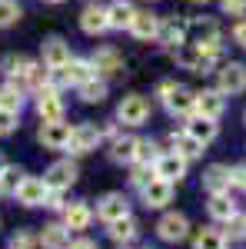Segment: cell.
<instances>
[{
	"label": "cell",
	"instance_id": "f35d334b",
	"mask_svg": "<svg viewBox=\"0 0 246 249\" xmlns=\"http://www.w3.org/2000/svg\"><path fill=\"white\" fill-rule=\"evenodd\" d=\"M14 126H17V113H14V110H3V107H0V136H7L10 130H14Z\"/></svg>",
	"mask_w": 246,
	"mask_h": 249
},
{
	"label": "cell",
	"instance_id": "d6986e66",
	"mask_svg": "<svg viewBox=\"0 0 246 249\" xmlns=\"http://www.w3.org/2000/svg\"><path fill=\"white\" fill-rule=\"evenodd\" d=\"M187 34H189V23H183V20H163L156 40L167 43V47H183L187 43Z\"/></svg>",
	"mask_w": 246,
	"mask_h": 249
},
{
	"label": "cell",
	"instance_id": "4dcf8cb0",
	"mask_svg": "<svg viewBox=\"0 0 246 249\" xmlns=\"http://www.w3.org/2000/svg\"><path fill=\"white\" fill-rule=\"evenodd\" d=\"M80 100H83V103H103V100H107V80L103 77L87 80V83L80 87Z\"/></svg>",
	"mask_w": 246,
	"mask_h": 249
},
{
	"label": "cell",
	"instance_id": "7bdbcfd3",
	"mask_svg": "<svg viewBox=\"0 0 246 249\" xmlns=\"http://www.w3.org/2000/svg\"><path fill=\"white\" fill-rule=\"evenodd\" d=\"M229 176H233V186L246 190V166H233V170H229Z\"/></svg>",
	"mask_w": 246,
	"mask_h": 249
},
{
	"label": "cell",
	"instance_id": "74e56055",
	"mask_svg": "<svg viewBox=\"0 0 246 249\" xmlns=\"http://www.w3.org/2000/svg\"><path fill=\"white\" fill-rule=\"evenodd\" d=\"M153 176H156V173L150 170V166H147V163H140V166H136V170H133V186H136V190H143V186H147V183H150Z\"/></svg>",
	"mask_w": 246,
	"mask_h": 249
},
{
	"label": "cell",
	"instance_id": "5bb4252c",
	"mask_svg": "<svg viewBox=\"0 0 246 249\" xmlns=\"http://www.w3.org/2000/svg\"><path fill=\"white\" fill-rule=\"evenodd\" d=\"M227 110V100L220 90H203V93H196V107H193V113L200 116H209V120H220Z\"/></svg>",
	"mask_w": 246,
	"mask_h": 249
},
{
	"label": "cell",
	"instance_id": "9c48e42d",
	"mask_svg": "<svg viewBox=\"0 0 246 249\" xmlns=\"http://www.w3.org/2000/svg\"><path fill=\"white\" fill-rule=\"evenodd\" d=\"M96 216H100L103 223H114L120 216H130V199H127L123 193H107V196L96 203Z\"/></svg>",
	"mask_w": 246,
	"mask_h": 249
},
{
	"label": "cell",
	"instance_id": "bcb514c9",
	"mask_svg": "<svg viewBox=\"0 0 246 249\" xmlns=\"http://www.w3.org/2000/svg\"><path fill=\"white\" fill-rule=\"evenodd\" d=\"M47 3H63V0H47Z\"/></svg>",
	"mask_w": 246,
	"mask_h": 249
},
{
	"label": "cell",
	"instance_id": "603a6c76",
	"mask_svg": "<svg viewBox=\"0 0 246 249\" xmlns=\"http://www.w3.org/2000/svg\"><path fill=\"white\" fill-rule=\"evenodd\" d=\"M130 34L136 40H156V34H160V17L136 10V17H133V23H130Z\"/></svg>",
	"mask_w": 246,
	"mask_h": 249
},
{
	"label": "cell",
	"instance_id": "484cf974",
	"mask_svg": "<svg viewBox=\"0 0 246 249\" xmlns=\"http://www.w3.org/2000/svg\"><path fill=\"white\" fill-rule=\"evenodd\" d=\"M189 30L196 34V43H220V27H216V20L196 17V20H189Z\"/></svg>",
	"mask_w": 246,
	"mask_h": 249
},
{
	"label": "cell",
	"instance_id": "8d00e7d4",
	"mask_svg": "<svg viewBox=\"0 0 246 249\" xmlns=\"http://www.w3.org/2000/svg\"><path fill=\"white\" fill-rule=\"evenodd\" d=\"M227 226H229V236L233 239H246V213H233L227 219Z\"/></svg>",
	"mask_w": 246,
	"mask_h": 249
},
{
	"label": "cell",
	"instance_id": "9a60e30c",
	"mask_svg": "<svg viewBox=\"0 0 246 249\" xmlns=\"http://www.w3.org/2000/svg\"><path fill=\"white\" fill-rule=\"evenodd\" d=\"M170 199H173V183H167V179H160V176H153L150 183L143 186V203H147V206H153V210L167 206Z\"/></svg>",
	"mask_w": 246,
	"mask_h": 249
},
{
	"label": "cell",
	"instance_id": "d6a6232c",
	"mask_svg": "<svg viewBox=\"0 0 246 249\" xmlns=\"http://www.w3.org/2000/svg\"><path fill=\"white\" fill-rule=\"evenodd\" d=\"M0 107H3V110L20 113V107H23V90H17L14 83H7V87L0 90Z\"/></svg>",
	"mask_w": 246,
	"mask_h": 249
},
{
	"label": "cell",
	"instance_id": "277c9868",
	"mask_svg": "<svg viewBox=\"0 0 246 249\" xmlns=\"http://www.w3.org/2000/svg\"><path fill=\"white\" fill-rule=\"evenodd\" d=\"M37 113H40L43 123H57V120H63V100H60L57 87L43 83V87L37 90Z\"/></svg>",
	"mask_w": 246,
	"mask_h": 249
},
{
	"label": "cell",
	"instance_id": "30bf717a",
	"mask_svg": "<svg viewBox=\"0 0 246 249\" xmlns=\"http://www.w3.org/2000/svg\"><path fill=\"white\" fill-rule=\"evenodd\" d=\"M100 130H96L94 123H80V126H74V136H70V153H90V150H96V143H100Z\"/></svg>",
	"mask_w": 246,
	"mask_h": 249
},
{
	"label": "cell",
	"instance_id": "60d3db41",
	"mask_svg": "<svg viewBox=\"0 0 246 249\" xmlns=\"http://www.w3.org/2000/svg\"><path fill=\"white\" fill-rule=\"evenodd\" d=\"M10 249H34V236H30V232H17V236L10 239Z\"/></svg>",
	"mask_w": 246,
	"mask_h": 249
},
{
	"label": "cell",
	"instance_id": "d4e9b609",
	"mask_svg": "<svg viewBox=\"0 0 246 249\" xmlns=\"http://www.w3.org/2000/svg\"><path fill=\"white\" fill-rule=\"evenodd\" d=\"M40 243H43V249H70V230H67V223L63 226H43V232H40Z\"/></svg>",
	"mask_w": 246,
	"mask_h": 249
},
{
	"label": "cell",
	"instance_id": "4fadbf2b",
	"mask_svg": "<svg viewBox=\"0 0 246 249\" xmlns=\"http://www.w3.org/2000/svg\"><path fill=\"white\" fill-rule=\"evenodd\" d=\"M67 63H70V47L60 37L43 40V67H47V70H63Z\"/></svg>",
	"mask_w": 246,
	"mask_h": 249
},
{
	"label": "cell",
	"instance_id": "8992f818",
	"mask_svg": "<svg viewBox=\"0 0 246 249\" xmlns=\"http://www.w3.org/2000/svg\"><path fill=\"white\" fill-rule=\"evenodd\" d=\"M47 193H50L47 179L23 176V179H20V186H17V199L23 203V206H43V203H47Z\"/></svg>",
	"mask_w": 246,
	"mask_h": 249
},
{
	"label": "cell",
	"instance_id": "83f0119b",
	"mask_svg": "<svg viewBox=\"0 0 246 249\" xmlns=\"http://www.w3.org/2000/svg\"><path fill=\"white\" fill-rule=\"evenodd\" d=\"M207 210H209V216H213V219H220V223H227L229 216L236 213V203L229 199V193H216V196H209Z\"/></svg>",
	"mask_w": 246,
	"mask_h": 249
},
{
	"label": "cell",
	"instance_id": "7a4b0ae2",
	"mask_svg": "<svg viewBox=\"0 0 246 249\" xmlns=\"http://www.w3.org/2000/svg\"><path fill=\"white\" fill-rule=\"evenodd\" d=\"M160 100L167 103L173 116H189L196 107V93L187 87H176V83H160Z\"/></svg>",
	"mask_w": 246,
	"mask_h": 249
},
{
	"label": "cell",
	"instance_id": "ffe728a7",
	"mask_svg": "<svg viewBox=\"0 0 246 249\" xmlns=\"http://www.w3.org/2000/svg\"><path fill=\"white\" fill-rule=\"evenodd\" d=\"M229 186H233V176H229L227 166H209L207 173H203V190L209 193V196H216V193H229Z\"/></svg>",
	"mask_w": 246,
	"mask_h": 249
},
{
	"label": "cell",
	"instance_id": "7c38bea8",
	"mask_svg": "<svg viewBox=\"0 0 246 249\" xmlns=\"http://www.w3.org/2000/svg\"><path fill=\"white\" fill-rule=\"evenodd\" d=\"M189 223L183 213H167L160 223H156V232H160V239H167V243H180L183 236H187Z\"/></svg>",
	"mask_w": 246,
	"mask_h": 249
},
{
	"label": "cell",
	"instance_id": "7dc6e473",
	"mask_svg": "<svg viewBox=\"0 0 246 249\" xmlns=\"http://www.w3.org/2000/svg\"><path fill=\"white\" fill-rule=\"evenodd\" d=\"M193 3H207V0H193Z\"/></svg>",
	"mask_w": 246,
	"mask_h": 249
},
{
	"label": "cell",
	"instance_id": "ab89813d",
	"mask_svg": "<svg viewBox=\"0 0 246 249\" xmlns=\"http://www.w3.org/2000/svg\"><path fill=\"white\" fill-rule=\"evenodd\" d=\"M43 206H50V210H67V203H63V190H50Z\"/></svg>",
	"mask_w": 246,
	"mask_h": 249
},
{
	"label": "cell",
	"instance_id": "f6af8a7d",
	"mask_svg": "<svg viewBox=\"0 0 246 249\" xmlns=\"http://www.w3.org/2000/svg\"><path fill=\"white\" fill-rule=\"evenodd\" d=\"M70 249H100V246L94 239H76V243H70Z\"/></svg>",
	"mask_w": 246,
	"mask_h": 249
},
{
	"label": "cell",
	"instance_id": "ba28073f",
	"mask_svg": "<svg viewBox=\"0 0 246 249\" xmlns=\"http://www.w3.org/2000/svg\"><path fill=\"white\" fill-rule=\"evenodd\" d=\"M223 96H236L246 90V67L243 63H227L220 70V87H216Z\"/></svg>",
	"mask_w": 246,
	"mask_h": 249
},
{
	"label": "cell",
	"instance_id": "7402d4cb",
	"mask_svg": "<svg viewBox=\"0 0 246 249\" xmlns=\"http://www.w3.org/2000/svg\"><path fill=\"white\" fill-rule=\"evenodd\" d=\"M94 77H96V70H94L90 60H74V57H70V63L63 67V80L74 83V87H83L87 80H94Z\"/></svg>",
	"mask_w": 246,
	"mask_h": 249
},
{
	"label": "cell",
	"instance_id": "e575fe53",
	"mask_svg": "<svg viewBox=\"0 0 246 249\" xmlns=\"http://www.w3.org/2000/svg\"><path fill=\"white\" fill-rule=\"evenodd\" d=\"M160 160V146L153 143V140H140V146H136V163H147V166H153Z\"/></svg>",
	"mask_w": 246,
	"mask_h": 249
},
{
	"label": "cell",
	"instance_id": "ac0fdd59",
	"mask_svg": "<svg viewBox=\"0 0 246 249\" xmlns=\"http://www.w3.org/2000/svg\"><path fill=\"white\" fill-rule=\"evenodd\" d=\"M133 17H136V10H133L130 0H114V3L107 7V23H110L114 30H130Z\"/></svg>",
	"mask_w": 246,
	"mask_h": 249
},
{
	"label": "cell",
	"instance_id": "f546056e",
	"mask_svg": "<svg viewBox=\"0 0 246 249\" xmlns=\"http://www.w3.org/2000/svg\"><path fill=\"white\" fill-rule=\"evenodd\" d=\"M110 239H114V243H133V239H136V219H130V216L114 219V223H110Z\"/></svg>",
	"mask_w": 246,
	"mask_h": 249
},
{
	"label": "cell",
	"instance_id": "5b68a950",
	"mask_svg": "<svg viewBox=\"0 0 246 249\" xmlns=\"http://www.w3.org/2000/svg\"><path fill=\"white\" fill-rule=\"evenodd\" d=\"M153 173L160 176V179H167V183H180L183 176H187V160L170 150V153H160V160L153 163Z\"/></svg>",
	"mask_w": 246,
	"mask_h": 249
},
{
	"label": "cell",
	"instance_id": "d590c367",
	"mask_svg": "<svg viewBox=\"0 0 246 249\" xmlns=\"http://www.w3.org/2000/svg\"><path fill=\"white\" fill-rule=\"evenodd\" d=\"M20 20V3L17 0H0V27H14Z\"/></svg>",
	"mask_w": 246,
	"mask_h": 249
},
{
	"label": "cell",
	"instance_id": "8fae6325",
	"mask_svg": "<svg viewBox=\"0 0 246 249\" xmlns=\"http://www.w3.org/2000/svg\"><path fill=\"white\" fill-rule=\"evenodd\" d=\"M94 70L100 73V77H116V73H123V57H120V50H114V47H103V50H96L94 53Z\"/></svg>",
	"mask_w": 246,
	"mask_h": 249
},
{
	"label": "cell",
	"instance_id": "1f68e13d",
	"mask_svg": "<svg viewBox=\"0 0 246 249\" xmlns=\"http://www.w3.org/2000/svg\"><path fill=\"white\" fill-rule=\"evenodd\" d=\"M193 249H227V232L220 230H200L193 239Z\"/></svg>",
	"mask_w": 246,
	"mask_h": 249
},
{
	"label": "cell",
	"instance_id": "4316f807",
	"mask_svg": "<svg viewBox=\"0 0 246 249\" xmlns=\"http://www.w3.org/2000/svg\"><path fill=\"white\" fill-rule=\"evenodd\" d=\"M136 146H140L136 136H116L110 156H114L116 163H136Z\"/></svg>",
	"mask_w": 246,
	"mask_h": 249
},
{
	"label": "cell",
	"instance_id": "ee69618b",
	"mask_svg": "<svg viewBox=\"0 0 246 249\" xmlns=\"http://www.w3.org/2000/svg\"><path fill=\"white\" fill-rule=\"evenodd\" d=\"M233 40H236L240 47H246V20H243V23H236V30H233Z\"/></svg>",
	"mask_w": 246,
	"mask_h": 249
},
{
	"label": "cell",
	"instance_id": "6da1fadb",
	"mask_svg": "<svg viewBox=\"0 0 246 249\" xmlns=\"http://www.w3.org/2000/svg\"><path fill=\"white\" fill-rule=\"evenodd\" d=\"M176 63H183L187 70L193 73H209V67L220 60V43H183V47H176Z\"/></svg>",
	"mask_w": 246,
	"mask_h": 249
},
{
	"label": "cell",
	"instance_id": "52a82bcc",
	"mask_svg": "<svg viewBox=\"0 0 246 249\" xmlns=\"http://www.w3.org/2000/svg\"><path fill=\"white\" fill-rule=\"evenodd\" d=\"M70 136H74V126L63 123V120L43 123V126H40V143L50 146V150H67V146H70Z\"/></svg>",
	"mask_w": 246,
	"mask_h": 249
},
{
	"label": "cell",
	"instance_id": "f1b7e54d",
	"mask_svg": "<svg viewBox=\"0 0 246 249\" xmlns=\"http://www.w3.org/2000/svg\"><path fill=\"white\" fill-rule=\"evenodd\" d=\"M170 143H173V150L183 156V160H193V156L203 153V143H200V140H193L187 130H183V133H173V136H170Z\"/></svg>",
	"mask_w": 246,
	"mask_h": 249
},
{
	"label": "cell",
	"instance_id": "3957f363",
	"mask_svg": "<svg viewBox=\"0 0 246 249\" xmlns=\"http://www.w3.org/2000/svg\"><path fill=\"white\" fill-rule=\"evenodd\" d=\"M147 116H150V100L140 93H130L123 96V103L116 107V120L120 123H127V126H143L147 123Z\"/></svg>",
	"mask_w": 246,
	"mask_h": 249
},
{
	"label": "cell",
	"instance_id": "b9f144b4",
	"mask_svg": "<svg viewBox=\"0 0 246 249\" xmlns=\"http://www.w3.org/2000/svg\"><path fill=\"white\" fill-rule=\"evenodd\" d=\"M223 10L229 17H240V14H246V0H223Z\"/></svg>",
	"mask_w": 246,
	"mask_h": 249
},
{
	"label": "cell",
	"instance_id": "cb8c5ba5",
	"mask_svg": "<svg viewBox=\"0 0 246 249\" xmlns=\"http://www.w3.org/2000/svg\"><path fill=\"white\" fill-rule=\"evenodd\" d=\"M90 219H94V213L87 203H70L67 210H63V223H67V230H87L90 226Z\"/></svg>",
	"mask_w": 246,
	"mask_h": 249
},
{
	"label": "cell",
	"instance_id": "44dd1931",
	"mask_svg": "<svg viewBox=\"0 0 246 249\" xmlns=\"http://www.w3.org/2000/svg\"><path fill=\"white\" fill-rule=\"evenodd\" d=\"M80 30L90 34V37L103 34V30H110V23H107V10H103V7H87V10L80 14Z\"/></svg>",
	"mask_w": 246,
	"mask_h": 249
},
{
	"label": "cell",
	"instance_id": "e0dca14e",
	"mask_svg": "<svg viewBox=\"0 0 246 249\" xmlns=\"http://www.w3.org/2000/svg\"><path fill=\"white\" fill-rule=\"evenodd\" d=\"M187 133L193 136V140H200V143H203V146H207V143H213V140H216V133H220V126H216V120H209V116L189 113Z\"/></svg>",
	"mask_w": 246,
	"mask_h": 249
},
{
	"label": "cell",
	"instance_id": "836d02e7",
	"mask_svg": "<svg viewBox=\"0 0 246 249\" xmlns=\"http://www.w3.org/2000/svg\"><path fill=\"white\" fill-rule=\"evenodd\" d=\"M20 179H23V173L17 166H0V190L3 193H17Z\"/></svg>",
	"mask_w": 246,
	"mask_h": 249
},
{
	"label": "cell",
	"instance_id": "2e32d148",
	"mask_svg": "<svg viewBox=\"0 0 246 249\" xmlns=\"http://www.w3.org/2000/svg\"><path fill=\"white\" fill-rule=\"evenodd\" d=\"M47 186L50 190H67L70 183L76 179V163H70V160H60V163H54L50 170H47Z\"/></svg>",
	"mask_w": 246,
	"mask_h": 249
}]
</instances>
